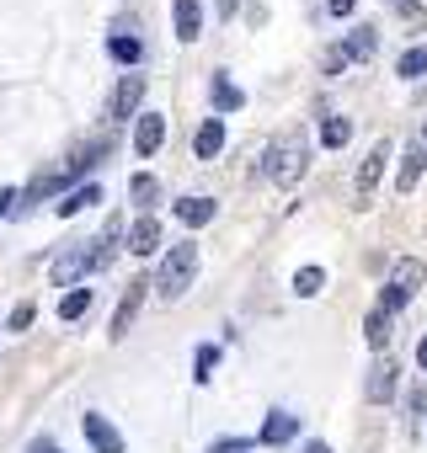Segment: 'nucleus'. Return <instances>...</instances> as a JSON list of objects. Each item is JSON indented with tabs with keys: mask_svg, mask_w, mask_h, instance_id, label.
I'll return each instance as SVG.
<instances>
[{
	"mask_svg": "<svg viewBox=\"0 0 427 453\" xmlns=\"http://www.w3.org/2000/svg\"><path fill=\"white\" fill-rule=\"evenodd\" d=\"M214 363H220V347H214V342H208V347H198V352H192V379H198V384H203V379H208V368H214Z\"/></svg>",
	"mask_w": 427,
	"mask_h": 453,
	"instance_id": "obj_28",
	"label": "nucleus"
},
{
	"mask_svg": "<svg viewBox=\"0 0 427 453\" xmlns=\"http://www.w3.org/2000/svg\"><path fill=\"white\" fill-rule=\"evenodd\" d=\"M128 197H134V203H139V208H150V203H155V197H160V187H155V176H150V171H139V176H134V181H128Z\"/></svg>",
	"mask_w": 427,
	"mask_h": 453,
	"instance_id": "obj_25",
	"label": "nucleus"
},
{
	"mask_svg": "<svg viewBox=\"0 0 427 453\" xmlns=\"http://www.w3.org/2000/svg\"><path fill=\"white\" fill-rule=\"evenodd\" d=\"M192 278H198V246H171V251L160 257V267H155L160 299H182Z\"/></svg>",
	"mask_w": 427,
	"mask_h": 453,
	"instance_id": "obj_3",
	"label": "nucleus"
},
{
	"mask_svg": "<svg viewBox=\"0 0 427 453\" xmlns=\"http://www.w3.org/2000/svg\"><path fill=\"white\" fill-rule=\"evenodd\" d=\"M305 453H331V448L326 442H305Z\"/></svg>",
	"mask_w": 427,
	"mask_h": 453,
	"instance_id": "obj_35",
	"label": "nucleus"
},
{
	"mask_svg": "<svg viewBox=\"0 0 427 453\" xmlns=\"http://www.w3.org/2000/svg\"><path fill=\"white\" fill-rule=\"evenodd\" d=\"M321 288H326V273H321V267H299V273H294V294H299V299H315Z\"/></svg>",
	"mask_w": 427,
	"mask_h": 453,
	"instance_id": "obj_23",
	"label": "nucleus"
},
{
	"mask_svg": "<svg viewBox=\"0 0 427 453\" xmlns=\"http://www.w3.org/2000/svg\"><path fill=\"white\" fill-rule=\"evenodd\" d=\"M160 144H166V118H160V112H144V118H139V128H134V150L150 160Z\"/></svg>",
	"mask_w": 427,
	"mask_h": 453,
	"instance_id": "obj_11",
	"label": "nucleus"
},
{
	"mask_svg": "<svg viewBox=\"0 0 427 453\" xmlns=\"http://www.w3.org/2000/svg\"><path fill=\"white\" fill-rule=\"evenodd\" d=\"M347 139H353V123L347 118H321V144L326 150H342Z\"/></svg>",
	"mask_w": 427,
	"mask_h": 453,
	"instance_id": "obj_20",
	"label": "nucleus"
},
{
	"mask_svg": "<svg viewBox=\"0 0 427 453\" xmlns=\"http://www.w3.org/2000/svg\"><path fill=\"white\" fill-rule=\"evenodd\" d=\"M422 139H427V128H422Z\"/></svg>",
	"mask_w": 427,
	"mask_h": 453,
	"instance_id": "obj_37",
	"label": "nucleus"
},
{
	"mask_svg": "<svg viewBox=\"0 0 427 453\" xmlns=\"http://www.w3.org/2000/svg\"><path fill=\"white\" fill-rule=\"evenodd\" d=\"M208 453H252V437H220L208 442Z\"/></svg>",
	"mask_w": 427,
	"mask_h": 453,
	"instance_id": "obj_29",
	"label": "nucleus"
},
{
	"mask_svg": "<svg viewBox=\"0 0 427 453\" xmlns=\"http://www.w3.org/2000/svg\"><path fill=\"white\" fill-rule=\"evenodd\" d=\"M353 6H358V0H326V12H331V17H353Z\"/></svg>",
	"mask_w": 427,
	"mask_h": 453,
	"instance_id": "obj_32",
	"label": "nucleus"
},
{
	"mask_svg": "<svg viewBox=\"0 0 427 453\" xmlns=\"http://www.w3.org/2000/svg\"><path fill=\"white\" fill-rule=\"evenodd\" d=\"M400 22H406L411 33H422V27H427V0H400Z\"/></svg>",
	"mask_w": 427,
	"mask_h": 453,
	"instance_id": "obj_27",
	"label": "nucleus"
},
{
	"mask_svg": "<svg viewBox=\"0 0 427 453\" xmlns=\"http://www.w3.org/2000/svg\"><path fill=\"white\" fill-rule=\"evenodd\" d=\"M107 246H118V219L107 224V235H102V241H81L75 251H65V257L54 262V283H59V288H75V283H81L86 273L107 267V257H113Z\"/></svg>",
	"mask_w": 427,
	"mask_h": 453,
	"instance_id": "obj_1",
	"label": "nucleus"
},
{
	"mask_svg": "<svg viewBox=\"0 0 427 453\" xmlns=\"http://www.w3.org/2000/svg\"><path fill=\"white\" fill-rule=\"evenodd\" d=\"M363 336H369V347H374V352H384V342H390V315H384V310H374V315H369V326H363Z\"/></svg>",
	"mask_w": 427,
	"mask_h": 453,
	"instance_id": "obj_26",
	"label": "nucleus"
},
{
	"mask_svg": "<svg viewBox=\"0 0 427 453\" xmlns=\"http://www.w3.org/2000/svg\"><path fill=\"white\" fill-rule=\"evenodd\" d=\"M192 150H198V160H214L225 150V118H203L198 123V134H192Z\"/></svg>",
	"mask_w": 427,
	"mask_h": 453,
	"instance_id": "obj_9",
	"label": "nucleus"
},
{
	"mask_svg": "<svg viewBox=\"0 0 427 453\" xmlns=\"http://www.w3.org/2000/svg\"><path fill=\"white\" fill-rule=\"evenodd\" d=\"M91 203H102V187H91V181H86V187L65 192V203H59L54 213H59V219H70V213H81V208H91Z\"/></svg>",
	"mask_w": 427,
	"mask_h": 453,
	"instance_id": "obj_18",
	"label": "nucleus"
},
{
	"mask_svg": "<svg viewBox=\"0 0 427 453\" xmlns=\"http://www.w3.org/2000/svg\"><path fill=\"white\" fill-rule=\"evenodd\" d=\"M86 442H91L97 453H123V432H118L107 416H97V411L86 416Z\"/></svg>",
	"mask_w": 427,
	"mask_h": 453,
	"instance_id": "obj_8",
	"label": "nucleus"
},
{
	"mask_svg": "<svg viewBox=\"0 0 427 453\" xmlns=\"http://www.w3.org/2000/svg\"><path fill=\"white\" fill-rule=\"evenodd\" d=\"M155 246H160V219H155V213L134 219V230H128V251H134V257H155Z\"/></svg>",
	"mask_w": 427,
	"mask_h": 453,
	"instance_id": "obj_12",
	"label": "nucleus"
},
{
	"mask_svg": "<svg viewBox=\"0 0 427 453\" xmlns=\"http://www.w3.org/2000/svg\"><path fill=\"white\" fill-rule=\"evenodd\" d=\"M107 54H113L118 65H139V59H144V43H139L134 33H113V38H107Z\"/></svg>",
	"mask_w": 427,
	"mask_h": 453,
	"instance_id": "obj_16",
	"label": "nucleus"
},
{
	"mask_svg": "<svg viewBox=\"0 0 427 453\" xmlns=\"http://www.w3.org/2000/svg\"><path fill=\"white\" fill-rule=\"evenodd\" d=\"M33 453H59V448H54V442H38V448H33Z\"/></svg>",
	"mask_w": 427,
	"mask_h": 453,
	"instance_id": "obj_36",
	"label": "nucleus"
},
{
	"mask_svg": "<svg viewBox=\"0 0 427 453\" xmlns=\"http://www.w3.org/2000/svg\"><path fill=\"white\" fill-rule=\"evenodd\" d=\"M144 294H150V278H134V283L123 288V304H118V315H113V342H118V336H128V326H134V315H139Z\"/></svg>",
	"mask_w": 427,
	"mask_h": 453,
	"instance_id": "obj_5",
	"label": "nucleus"
},
{
	"mask_svg": "<svg viewBox=\"0 0 427 453\" xmlns=\"http://www.w3.org/2000/svg\"><path fill=\"white\" fill-rule=\"evenodd\" d=\"M416 368H422V373H427V336H422V342H416Z\"/></svg>",
	"mask_w": 427,
	"mask_h": 453,
	"instance_id": "obj_33",
	"label": "nucleus"
},
{
	"mask_svg": "<svg viewBox=\"0 0 427 453\" xmlns=\"http://www.w3.org/2000/svg\"><path fill=\"white\" fill-rule=\"evenodd\" d=\"M305 134H283L268 155H262V176L268 181H278V187H294L299 176H305Z\"/></svg>",
	"mask_w": 427,
	"mask_h": 453,
	"instance_id": "obj_2",
	"label": "nucleus"
},
{
	"mask_svg": "<svg viewBox=\"0 0 427 453\" xmlns=\"http://www.w3.org/2000/svg\"><path fill=\"white\" fill-rule=\"evenodd\" d=\"M342 65H347V49H331V54H326V75H337Z\"/></svg>",
	"mask_w": 427,
	"mask_h": 453,
	"instance_id": "obj_31",
	"label": "nucleus"
},
{
	"mask_svg": "<svg viewBox=\"0 0 427 453\" xmlns=\"http://www.w3.org/2000/svg\"><path fill=\"white\" fill-rule=\"evenodd\" d=\"M86 310H91V288H70V294L59 299V320H65V326H70V320H81Z\"/></svg>",
	"mask_w": 427,
	"mask_h": 453,
	"instance_id": "obj_21",
	"label": "nucleus"
},
{
	"mask_svg": "<svg viewBox=\"0 0 427 453\" xmlns=\"http://www.w3.org/2000/svg\"><path fill=\"white\" fill-rule=\"evenodd\" d=\"M12 203H17V192H0V213H6V208H12Z\"/></svg>",
	"mask_w": 427,
	"mask_h": 453,
	"instance_id": "obj_34",
	"label": "nucleus"
},
{
	"mask_svg": "<svg viewBox=\"0 0 427 453\" xmlns=\"http://www.w3.org/2000/svg\"><path fill=\"white\" fill-rule=\"evenodd\" d=\"M422 171H427V139L416 134V139L406 144V155H400V176H395V187H400V192H411V187L422 181Z\"/></svg>",
	"mask_w": 427,
	"mask_h": 453,
	"instance_id": "obj_6",
	"label": "nucleus"
},
{
	"mask_svg": "<svg viewBox=\"0 0 427 453\" xmlns=\"http://www.w3.org/2000/svg\"><path fill=\"white\" fill-rule=\"evenodd\" d=\"M342 49H347V59H374L379 38H374V27H358V33H353V38H347Z\"/></svg>",
	"mask_w": 427,
	"mask_h": 453,
	"instance_id": "obj_22",
	"label": "nucleus"
},
{
	"mask_svg": "<svg viewBox=\"0 0 427 453\" xmlns=\"http://www.w3.org/2000/svg\"><path fill=\"white\" fill-rule=\"evenodd\" d=\"M395 75H400V81L427 75V49H422V43H416V49H406V54H400V65H395Z\"/></svg>",
	"mask_w": 427,
	"mask_h": 453,
	"instance_id": "obj_24",
	"label": "nucleus"
},
{
	"mask_svg": "<svg viewBox=\"0 0 427 453\" xmlns=\"http://www.w3.org/2000/svg\"><path fill=\"white\" fill-rule=\"evenodd\" d=\"M33 315H38L33 304H17V310H12V331H27V326H33Z\"/></svg>",
	"mask_w": 427,
	"mask_h": 453,
	"instance_id": "obj_30",
	"label": "nucleus"
},
{
	"mask_svg": "<svg viewBox=\"0 0 427 453\" xmlns=\"http://www.w3.org/2000/svg\"><path fill=\"white\" fill-rule=\"evenodd\" d=\"M384 160H390V144L379 139V144L369 150V160L358 165V176H353V187H358V197H363V203L374 197V187H379V171H384Z\"/></svg>",
	"mask_w": 427,
	"mask_h": 453,
	"instance_id": "obj_7",
	"label": "nucleus"
},
{
	"mask_svg": "<svg viewBox=\"0 0 427 453\" xmlns=\"http://www.w3.org/2000/svg\"><path fill=\"white\" fill-rule=\"evenodd\" d=\"M422 262H395V273H390V283H384V294H379V310L384 315H395V310H406L411 304V294L422 288Z\"/></svg>",
	"mask_w": 427,
	"mask_h": 453,
	"instance_id": "obj_4",
	"label": "nucleus"
},
{
	"mask_svg": "<svg viewBox=\"0 0 427 453\" xmlns=\"http://www.w3.org/2000/svg\"><path fill=\"white\" fill-rule=\"evenodd\" d=\"M171 22H176V38L192 43V38L203 33V6H198V0H176V6H171Z\"/></svg>",
	"mask_w": 427,
	"mask_h": 453,
	"instance_id": "obj_14",
	"label": "nucleus"
},
{
	"mask_svg": "<svg viewBox=\"0 0 427 453\" xmlns=\"http://www.w3.org/2000/svg\"><path fill=\"white\" fill-rule=\"evenodd\" d=\"M246 96H241V86L230 81V75H214V112H236Z\"/></svg>",
	"mask_w": 427,
	"mask_h": 453,
	"instance_id": "obj_17",
	"label": "nucleus"
},
{
	"mask_svg": "<svg viewBox=\"0 0 427 453\" xmlns=\"http://www.w3.org/2000/svg\"><path fill=\"white\" fill-rule=\"evenodd\" d=\"M176 219L182 224H208L214 219V197H182L176 203Z\"/></svg>",
	"mask_w": 427,
	"mask_h": 453,
	"instance_id": "obj_19",
	"label": "nucleus"
},
{
	"mask_svg": "<svg viewBox=\"0 0 427 453\" xmlns=\"http://www.w3.org/2000/svg\"><path fill=\"white\" fill-rule=\"evenodd\" d=\"M294 432H299V421H294L289 411H273V416L262 421V442H268V448H283Z\"/></svg>",
	"mask_w": 427,
	"mask_h": 453,
	"instance_id": "obj_15",
	"label": "nucleus"
},
{
	"mask_svg": "<svg viewBox=\"0 0 427 453\" xmlns=\"http://www.w3.org/2000/svg\"><path fill=\"white\" fill-rule=\"evenodd\" d=\"M395 373H400V368H395L390 357H374V368H369V400H374V405H384V400L395 395Z\"/></svg>",
	"mask_w": 427,
	"mask_h": 453,
	"instance_id": "obj_13",
	"label": "nucleus"
},
{
	"mask_svg": "<svg viewBox=\"0 0 427 453\" xmlns=\"http://www.w3.org/2000/svg\"><path fill=\"white\" fill-rule=\"evenodd\" d=\"M139 96H144V75H123V81H118V91H113V123L134 118Z\"/></svg>",
	"mask_w": 427,
	"mask_h": 453,
	"instance_id": "obj_10",
	"label": "nucleus"
}]
</instances>
